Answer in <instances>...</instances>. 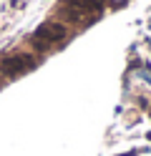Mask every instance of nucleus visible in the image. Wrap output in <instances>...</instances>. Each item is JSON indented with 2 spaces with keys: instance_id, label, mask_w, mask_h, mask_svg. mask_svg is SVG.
<instances>
[{
  "instance_id": "1",
  "label": "nucleus",
  "mask_w": 151,
  "mask_h": 156,
  "mask_svg": "<svg viewBox=\"0 0 151 156\" xmlns=\"http://www.w3.org/2000/svg\"><path fill=\"white\" fill-rule=\"evenodd\" d=\"M35 68V55H28V53H15V55H8L0 61V71L3 76H23L28 71Z\"/></svg>"
},
{
  "instance_id": "2",
  "label": "nucleus",
  "mask_w": 151,
  "mask_h": 156,
  "mask_svg": "<svg viewBox=\"0 0 151 156\" xmlns=\"http://www.w3.org/2000/svg\"><path fill=\"white\" fill-rule=\"evenodd\" d=\"M33 41L40 43V45H45V48L50 43H60V41H66V28L60 23H43L40 28H35Z\"/></svg>"
},
{
  "instance_id": "3",
  "label": "nucleus",
  "mask_w": 151,
  "mask_h": 156,
  "mask_svg": "<svg viewBox=\"0 0 151 156\" xmlns=\"http://www.w3.org/2000/svg\"><path fill=\"white\" fill-rule=\"evenodd\" d=\"M63 3H66V8L76 10L78 15H83L86 20H93V18H98L103 13V5L93 3V0H63Z\"/></svg>"
},
{
  "instance_id": "4",
  "label": "nucleus",
  "mask_w": 151,
  "mask_h": 156,
  "mask_svg": "<svg viewBox=\"0 0 151 156\" xmlns=\"http://www.w3.org/2000/svg\"><path fill=\"white\" fill-rule=\"evenodd\" d=\"M58 15L60 18H63V20H68V23H73V25H81V23H86V18L83 15H78L76 10H70V8H60V10H58Z\"/></svg>"
}]
</instances>
